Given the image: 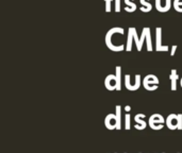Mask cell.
I'll return each instance as SVG.
<instances>
[{"mask_svg": "<svg viewBox=\"0 0 182 153\" xmlns=\"http://www.w3.org/2000/svg\"><path fill=\"white\" fill-rule=\"evenodd\" d=\"M179 79V76L177 74V70L176 69H172L169 74V80H170V84H172V91H176L177 89V80Z\"/></svg>", "mask_w": 182, "mask_h": 153, "instance_id": "obj_11", "label": "cell"}, {"mask_svg": "<svg viewBox=\"0 0 182 153\" xmlns=\"http://www.w3.org/2000/svg\"><path fill=\"white\" fill-rule=\"evenodd\" d=\"M125 3L127 4V7H126V11L127 12H130V13H132V12H134V11H136V4L135 3H133L131 1V0H125Z\"/></svg>", "mask_w": 182, "mask_h": 153, "instance_id": "obj_16", "label": "cell"}, {"mask_svg": "<svg viewBox=\"0 0 182 153\" xmlns=\"http://www.w3.org/2000/svg\"><path fill=\"white\" fill-rule=\"evenodd\" d=\"M105 1V12H111V2L113 0H104Z\"/></svg>", "mask_w": 182, "mask_h": 153, "instance_id": "obj_21", "label": "cell"}, {"mask_svg": "<svg viewBox=\"0 0 182 153\" xmlns=\"http://www.w3.org/2000/svg\"><path fill=\"white\" fill-rule=\"evenodd\" d=\"M170 7H172V0H166V4L164 7L161 5V0H156V9L158 10L159 12H168L170 10Z\"/></svg>", "mask_w": 182, "mask_h": 153, "instance_id": "obj_10", "label": "cell"}, {"mask_svg": "<svg viewBox=\"0 0 182 153\" xmlns=\"http://www.w3.org/2000/svg\"><path fill=\"white\" fill-rule=\"evenodd\" d=\"M178 130H182V114H178Z\"/></svg>", "mask_w": 182, "mask_h": 153, "instance_id": "obj_22", "label": "cell"}, {"mask_svg": "<svg viewBox=\"0 0 182 153\" xmlns=\"http://www.w3.org/2000/svg\"><path fill=\"white\" fill-rule=\"evenodd\" d=\"M125 85H126V88L131 91H137V89L139 88V86H141V74H136V76H135V84H134V85H132V84L130 83L129 74H126V76H125Z\"/></svg>", "mask_w": 182, "mask_h": 153, "instance_id": "obj_5", "label": "cell"}, {"mask_svg": "<svg viewBox=\"0 0 182 153\" xmlns=\"http://www.w3.org/2000/svg\"><path fill=\"white\" fill-rule=\"evenodd\" d=\"M124 29L119 28V27H114L112 28L111 30H109L105 34V44L108 46V48L110 49L111 51H114V52H120V51H124L125 49V46L124 45H119V46H114L112 43V36L113 34L115 33H120V34H124Z\"/></svg>", "mask_w": 182, "mask_h": 153, "instance_id": "obj_1", "label": "cell"}, {"mask_svg": "<svg viewBox=\"0 0 182 153\" xmlns=\"http://www.w3.org/2000/svg\"><path fill=\"white\" fill-rule=\"evenodd\" d=\"M143 86L146 91H156L159 87V79L154 74H148L144 78L143 80Z\"/></svg>", "mask_w": 182, "mask_h": 153, "instance_id": "obj_2", "label": "cell"}, {"mask_svg": "<svg viewBox=\"0 0 182 153\" xmlns=\"http://www.w3.org/2000/svg\"><path fill=\"white\" fill-rule=\"evenodd\" d=\"M176 50H177V45L172 46V52H170V55H172V56H174V55H175Z\"/></svg>", "mask_w": 182, "mask_h": 153, "instance_id": "obj_24", "label": "cell"}, {"mask_svg": "<svg viewBox=\"0 0 182 153\" xmlns=\"http://www.w3.org/2000/svg\"><path fill=\"white\" fill-rule=\"evenodd\" d=\"M146 32V42H147V51H152V43H151V35H150V28L146 27L143 28Z\"/></svg>", "mask_w": 182, "mask_h": 153, "instance_id": "obj_14", "label": "cell"}, {"mask_svg": "<svg viewBox=\"0 0 182 153\" xmlns=\"http://www.w3.org/2000/svg\"><path fill=\"white\" fill-rule=\"evenodd\" d=\"M116 91H120L122 89V80H120V76H122V67L120 66H116Z\"/></svg>", "mask_w": 182, "mask_h": 153, "instance_id": "obj_13", "label": "cell"}, {"mask_svg": "<svg viewBox=\"0 0 182 153\" xmlns=\"http://www.w3.org/2000/svg\"><path fill=\"white\" fill-rule=\"evenodd\" d=\"M165 120L166 119H164V117H163L162 115L153 114L149 117V122H148L149 127H150L152 130H156V131L161 130V129H163V123H164Z\"/></svg>", "mask_w": 182, "mask_h": 153, "instance_id": "obj_3", "label": "cell"}, {"mask_svg": "<svg viewBox=\"0 0 182 153\" xmlns=\"http://www.w3.org/2000/svg\"><path fill=\"white\" fill-rule=\"evenodd\" d=\"M145 38H146V32H145V30L143 29V31H142V35H141V37H139V45L136 46L137 51L142 50V47H143V44H144V41H145Z\"/></svg>", "mask_w": 182, "mask_h": 153, "instance_id": "obj_18", "label": "cell"}, {"mask_svg": "<svg viewBox=\"0 0 182 153\" xmlns=\"http://www.w3.org/2000/svg\"><path fill=\"white\" fill-rule=\"evenodd\" d=\"M142 118H145V114H137V115H135V117H134V120L136 122V124H135V127L134 128L136 130H139V131L144 130L147 126L145 120H143Z\"/></svg>", "mask_w": 182, "mask_h": 153, "instance_id": "obj_9", "label": "cell"}, {"mask_svg": "<svg viewBox=\"0 0 182 153\" xmlns=\"http://www.w3.org/2000/svg\"><path fill=\"white\" fill-rule=\"evenodd\" d=\"M104 124L108 130H114L116 129V124H117V120H116V115L109 114L107 115V117L104 119Z\"/></svg>", "mask_w": 182, "mask_h": 153, "instance_id": "obj_7", "label": "cell"}, {"mask_svg": "<svg viewBox=\"0 0 182 153\" xmlns=\"http://www.w3.org/2000/svg\"><path fill=\"white\" fill-rule=\"evenodd\" d=\"M133 30L134 28L133 27H131V28L128 29V38H127V47H126V49H127V51L129 52V51H131L132 49V41H133Z\"/></svg>", "mask_w": 182, "mask_h": 153, "instance_id": "obj_12", "label": "cell"}, {"mask_svg": "<svg viewBox=\"0 0 182 153\" xmlns=\"http://www.w3.org/2000/svg\"><path fill=\"white\" fill-rule=\"evenodd\" d=\"M169 47L168 46H163L162 45V28L161 27H158L156 29V51L158 52H166L168 51Z\"/></svg>", "mask_w": 182, "mask_h": 153, "instance_id": "obj_4", "label": "cell"}, {"mask_svg": "<svg viewBox=\"0 0 182 153\" xmlns=\"http://www.w3.org/2000/svg\"><path fill=\"white\" fill-rule=\"evenodd\" d=\"M139 2H141L142 4V7L139 10H141L142 12H150L151 9H152V5H151V3H149L147 0H139Z\"/></svg>", "mask_w": 182, "mask_h": 153, "instance_id": "obj_15", "label": "cell"}, {"mask_svg": "<svg viewBox=\"0 0 182 153\" xmlns=\"http://www.w3.org/2000/svg\"><path fill=\"white\" fill-rule=\"evenodd\" d=\"M130 110H131V106H130V105H126V106H125V111L127 113H129Z\"/></svg>", "mask_w": 182, "mask_h": 153, "instance_id": "obj_25", "label": "cell"}, {"mask_svg": "<svg viewBox=\"0 0 182 153\" xmlns=\"http://www.w3.org/2000/svg\"><path fill=\"white\" fill-rule=\"evenodd\" d=\"M120 105H116V120H117V124H116V130H120L122 129V123H120V117H122V115H120Z\"/></svg>", "mask_w": 182, "mask_h": 153, "instance_id": "obj_17", "label": "cell"}, {"mask_svg": "<svg viewBox=\"0 0 182 153\" xmlns=\"http://www.w3.org/2000/svg\"><path fill=\"white\" fill-rule=\"evenodd\" d=\"M130 118H131V116H130L129 113H127L126 116H125V129L126 130H130V128H131V124H130Z\"/></svg>", "mask_w": 182, "mask_h": 153, "instance_id": "obj_20", "label": "cell"}, {"mask_svg": "<svg viewBox=\"0 0 182 153\" xmlns=\"http://www.w3.org/2000/svg\"><path fill=\"white\" fill-rule=\"evenodd\" d=\"M115 12H120V0H115Z\"/></svg>", "mask_w": 182, "mask_h": 153, "instance_id": "obj_23", "label": "cell"}, {"mask_svg": "<svg viewBox=\"0 0 182 153\" xmlns=\"http://www.w3.org/2000/svg\"><path fill=\"white\" fill-rule=\"evenodd\" d=\"M104 85L108 91H114V89H116V76L109 74L104 80Z\"/></svg>", "mask_w": 182, "mask_h": 153, "instance_id": "obj_8", "label": "cell"}, {"mask_svg": "<svg viewBox=\"0 0 182 153\" xmlns=\"http://www.w3.org/2000/svg\"><path fill=\"white\" fill-rule=\"evenodd\" d=\"M174 9L177 11V12L182 13V0H174Z\"/></svg>", "mask_w": 182, "mask_h": 153, "instance_id": "obj_19", "label": "cell"}, {"mask_svg": "<svg viewBox=\"0 0 182 153\" xmlns=\"http://www.w3.org/2000/svg\"><path fill=\"white\" fill-rule=\"evenodd\" d=\"M165 122H166V126H167V128L169 130L178 129V115H176V114L168 115Z\"/></svg>", "mask_w": 182, "mask_h": 153, "instance_id": "obj_6", "label": "cell"}, {"mask_svg": "<svg viewBox=\"0 0 182 153\" xmlns=\"http://www.w3.org/2000/svg\"><path fill=\"white\" fill-rule=\"evenodd\" d=\"M180 85H181V87H182V78H181V80H180Z\"/></svg>", "mask_w": 182, "mask_h": 153, "instance_id": "obj_26", "label": "cell"}]
</instances>
